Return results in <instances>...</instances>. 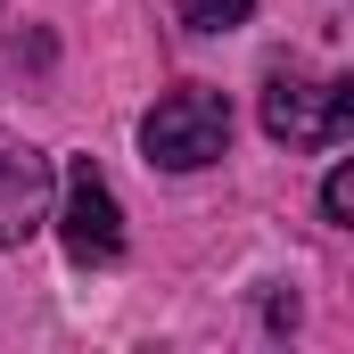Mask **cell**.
Wrapping results in <instances>:
<instances>
[{"label": "cell", "instance_id": "5b68a950", "mask_svg": "<svg viewBox=\"0 0 354 354\" xmlns=\"http://www.w3.org/2000/svg\"><path fill=\"white\" fill-rule=\"evenodd\" d=\"M248 17H256V0H181V25L189 33H231Z\"/></svg>", "mask_w": 354, "mask_h": 354}, {"label": "cell", "instance_id": "8992f818", "mask_svg": "<svg viewBox=\"0 0 354 354\" xmlns=\"http://www.w3.org/2000/svg\"><path fill=\"white\" fill-rule=\"evenodd\" d=\"M322 214H330V223H354V165H330V181H322Z\"/></svg>", "mask_w": 354, "mask_h": 354}, {"label": "cell", "instance_id": "7a4b0ae2", "mask_svg": "<svg viewBox=\"0 0 354 354\" xmlns=\"http://www.w3.org/2000/svg\"><path fill=\"white\" fill-rule=\"evenodd\" d=\"M264 132L280 149H338L354 132V83H297L272 75L264 83Z\"/></svg>", "mask_w": 354, "mask_h": 354}, {"label": "cell", "instance_id": "6da1fadb", "mask_svg": "<svg viewBox=\"0 0 354 354\" xmlns=\"http://www.w3.org/2000/svg\"><path fill=\"white\" fill-rule=\"evenodd\" d=\"M140 149L149 165L165 174H198L231 149V99L223 91H165L149 115H140Z\"/></svg>", "mask_w": 354, "mask_h": 354}, {"label": "cell", "instance_id": "3957f363", "mask_svg": "<svg viewBox=\"0 0 354 354\" xmlns=\"http://www.w3.org/2000/svg\"><path fill=\"white\" fill-rule=\"evenodd\" d=\"M58 239H66V256H75V264H115V256H124V214H115V189H107V174H99L91 157H75V165H66Z\"/></svg>", "mask_w": 354, "mask_h": 354}, {"label": "cell", "instance_id": "277c9868", "mask_svg": "<svg viewBox=\"0 0 354 354\" xmlns=\"http://www.w3.org/2000/svg\"><path fill=\"white\" fill-rule=\"evenodd\" d=\"M50 223V157L0 149V248H25Z\"/></svg>", "mask_w": 354, "mask_h": 354}]
</instances>
